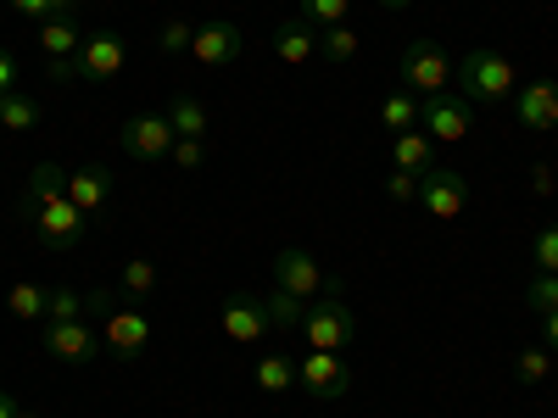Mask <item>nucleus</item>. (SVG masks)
I'll return each instance as SVG.
<instances>
[{
    "instance_id": "obj_1",
    "label": "nucleus",
    "mask_w": 558,
    "mask_h": 418,
    "mask_svg": "<svg viewBox=\"0 0 558 418\" xmlns=\"http://www.w3.org/2000/svg\"><path fill=\"white\" fill-rule=\"evenodd\" d=\"M458 96L463 101H481V107H502L508 96L520 89V73L514 62H508L502 51H492V45H475V51L458 57Z\"/></svg>"
},
{
    "instance_id": "obj_2",
    "label": "nucleus",
    "mask_w": 558,
    "mask_h": 418,
    "mask_svg": "<svg viewBox=\"0 0 558 418\" xmlns=\"http://www.w3.org/2000/svg\"><path fill=\"white\" fill-rule=\"evenodd\" d=\"M23 223L34 229V241L45 246V251H73V246H84V212L68 201V196H45V201H34V207H23Z\"/></svg>"
},
{
    "instance_id": "obj_3",
    "label": "nucleus",
    "mask_w": 558,
    "mask_h": 418,
    "mask_svg": "<svg viewBox=\"0 0 558 418\" xmlns=\"http://www.w3.org/2000/svg\"><path fill=\"white\" fill-rule=\"evenodd\" d=\"M458 78V62L441 51L436 39H413L408 51H402V89L418 101H430V96H447Z\"/></svg>"
},
{
    "instance_id": "obj_4",
    "label": "nucleus",
    "mask_w": 558,
    "mask_h": 418,
    "mask_svg": "<svg viewBox=\"0 0 558 418\" xmlns=\"http://www.w3.org/2000/svg\"><path fill=\"white\" fill-rule=\"evenodd\" d=\"M274 285H279V291H291V296H302V302L341 296V279H330V273L318 268V257L302 251V246H286V251L274 257Z\"/></svg>"
},
{
    "instance_id": "obj_5",
    "label": "nucleus",
    "mask_w": 558,
    "mask_h": 418,
    "mask_svg": "<svg viewBox=\"0 0 558 418\" xmlns=\"http://www.w3.org/2000/svg\"><path fill=\"white\" fill-rule=\"evenodd\" d=\"M302 335L313 352H347L357 341V312L330 296V302H307V318H302Z\"/></svg>"
},
{
    "instance_id": "obj_6",
    "label": "nucleus",
    "mask_w": 558,
    "mask_h": 418,
    "mask_svg": "<svg viewBox=\"0 0 558 418\" xmlns=\"http://www.w3.org/2000/svg\"><path fill=\"white\" fill-rule=\"evenodd\" d=\"M96 330H101V346H107V357H118V362H134L140 352H146L151 346V318L146 312H140L129 296L96 323Z\"/></svg>"
},
{
    "instance_id": "obj_7",
    "label": "nucleus",
    "mask_w": 558,
    "mask_h": 418,
    "mask_svg": "<svg viewBox=\"0 0 558 418\" xmlns=\"http://www.w3.org/2000/svg\"><path fill=\"white\" fill-rule=\"evenodd\" d=\"M123 67H129V45H123V34H112V28L84 34L78 57H73V84H107V78H118Z\"/></svg>"
},
{
    "instance_id": "obj_8",
    "label": "nucleus",
    "mask_w": 558,
    "mask_h": 418,
    "mask_svg": "<svg viewBox=\"0 0 558 418\" xmlns=\"http://www.w3.org/2000/svg\"><path fill=\"white\" fill-rule=\"evenodd\" d=\"M173 123H168V112H134L123 128H118V146H123V157H134V162H168V151H173Z\"/></svg>"
},
{
    "instance_id": "obj_9",
    "label": "nucleus",
    "mask_w": 558,
    "mask_h": 418,
    "mask_svg": "<svg viewBox=\"0 0 558 418\" xmlns=\"http://www.w3.org/2000/svg\"><path fill=\"white\" fill-rule=\"evenodd\" d=\"M45 352H51L57 362H68V368H84L107 346H101V330L89 318H68V323H45Z\"/></svg>"
},
{
    "instance_id": "obj_10",
    "label": "nucleus",
    "mask_w": 558,
    "mask_h": 418,
    "mask_svg": "<svg viewBox=\"0 0 558 418\" xmlns=\"http://www.w3.org/2000/svg\"><path fill=\"white\" fill-rule=\"evenodd\" d=\"M418 123H425V134L436 146H458V139H470V128H475V101H463L447 89V96H430L418 107Z\"/></svg>"
},
{
    "instance_id": "obj_11",
    "label": "nucleus",
    "mask_w": 558,
    "mask_h": 418,
    "mask_svg": "<svg viewBox=\"0 0 558 418\" xmlns=\"http://www.w3.org/2000/svg\"><path fill=\"white\" fill-rule=\"evenodd\" d=\"M418 207H425L430 218H441V223H452L463 207H470V184H463V173L458 168H425L418 173Z\"/></svg>"
},
{
    "instance_id": "obj_12",
    "label": "nucleus",
    "mask_w": 558,
    "mask_h": 418,
    "mask_svg": "<svg viewBox=\"0 0 558 418\" xmlns=\"http://www.w3.org/2000/svg\"><path fill=\"white\" fill-rule=\"evenodd\" d=\"M296 385H302L307 396H318V402H341V396L352 391V368H347L341 352H307V357L296 362Z\"/></svg>"
},
{
    "instance_id": "obj_13",
    "label": "nucleus",
    "mask_w": 558,
    "mask_h": 418,
    "mask_svg": "<svg viewBox=\"0 0 558 418\" xmlns=\"http://www.w3.org/2000/svg\"><path fill=\"white\" fill-rule=\"evenodd\" d=\"M241 51H246V34H241L235 23H223V17L202 23V28H196V39H191V62H196V67H207V73L235 67V62H241Z\"/></svg>"
},
{
    "instance_id": "obj_14",
    "label": "nucleus",
    "mask_w": 558,
    "mask_h": 418,
    "mask_svg": "<svg viewBox=\"0 0 558 418\" xmlns=\"http://www.w3.org/2000/svg\"><path fill=\"white\" fill-rule=\"evenodd\" d=\"M218 330L235 341V346H257V341H268L274 335V323H268V312H263V296H229L223 307H218Z\"/></svg>"
},
{
    "instance_id": "obj_15",
    "label": "nucleus",
    "mask_w": 558,
    "mask_h": 418,
    "mask_svg": "<svg viewBox=\"0 0 558 418\" xmlns=\"http://www.w3.org/2000/svg\"><path fill=\"white\" fill-rule=\"evenodd\" d=\"M514 118H520V128H531V134L558 128V78H531V84H520V89H514Z\"/></svg>"
},
{
    "instance_id": "obj_16",
    "label": "nucleus",
    "mask_w": 558,
    "mask_h": 418,
    "mask_svg": "<svg viewBox=\"0 0 558 418\" xmlns=\"http://www.w3.org/2000/svg\"><path fill=\"white\" fill-rule=\"evenodd\" d=\"M274 57L286 62V67H307L318 57V28L307 17H286L274 28Z\"/></svg>"
},
{
    "instance_id": "obj_17",
    "label": "nucleus",
    "mask_w": 558,
    "mask_h": 418,
    "mask_svg": "<svg viewBox=\"0 0 558 418\" xmlns=\"http://www.w3.org/2000/svg\"><path fill=\"white\" fill-rule=\"evenodd\" d=\"M68 201L89 218L112 201V173L107 168H68Z\"/></svg>"
},
{
    "instance_id": "obj_18",
    "label": "nucleus",
    "mask_w": 558,
    "mask_h": 418,
    "mask_svg": "<svg viewBox=\"0 0 558 418\" xmlns=\"http://www.w3.org/2000/svg\"><path fill=\"white\" fill-rule=\"evenodd\" d=\"M78 45H84V34H78L73 17L39 23V51H45V62H73V57H78Z\"/></svg>"
},
{
    "instance_id": "obj_19",
    "label": "nucleus",
    "mask_w": 558,
    "mask_h": 418,
    "mask_svg": "<svg viewBox=\"0 0 558 418\" xmlns=\"http://www.w3.org/2000/svg\"><path fill=\"white\" fill-rule=\"evenodd\" d=\"M391 157H397V168H408V173H425V168H436V139H430L425 128H408V134H397Z\"/></svg>"
},
{
    "instance_id": "obj_20",
    "label": "nucleus",
    "mask_w": 558,
    "mask_h": 418,
    "mask_svg": "<svg viewBox=\"0 0 558 418\" xmlns=\"http://www.w3.org/2000/svg\"><path fill=\"white\" fill-rule=\"evenodd\" d=\"M168 123H173L179 139H202L207 134V107L191 96V89H179V96L168 101Z\"/></svg>"
},
{
    "instance_id": "obj_21",
    "label": "nucleus",
    "mask_w": 558,
    "mask_h": 418,
    "mask_svg": "<svg viewBox=\"0 0 558 418\" xmlns=\"http://www.w3.org/2000/svg\"><path fill=\"white\" fill-rule=\"evenodd\" d=\"M45 196H68V168H57V162H34L28 168V184H23V201L17 207H34Z\"/></svg>"
},
{
    "instance_id": "obj_22",
    "label": "nucleus",
    "mask_w": 558,
    "mask_h": 418,
    "mask_svg": "<svg viewBox=\"0 0 558 418\" xmlns=\"http://www.w3.org/2000/svg\"><path fill=\"white\" fill-rule=\"evenodd\" d=\"M263 312H268V323H274V330H279V335H286V330H302V318H307V302H302V296H291V291H279V285H274V291L263 296Z\"/></svg>"
},
{
    "instance_id": "obj_23",
    "label": "nucleus",
    "mask_w": 558,
    "mask_h": 418,
    "mask_svg": "<svg viewBox=\"0 0 558 418\" xmlns=\"http://www.w3.org/2000/svg\"><path fill=\"white\" fill-rule=\"evenodd\" d=\"M45 118V107L34 96H23V89H12V96H0V128H12V134H28L34 123Z\"/></svg>"
},
{
    "instance_id": "obj_24",
    "label": "nucleus",
    "mask_w": 558,
    "mask_h": 418,
    "mask_svg": "<svg viewBox=\"0 0 558 418\" xmlns=\"http://www.w3.org/2000/svg\"><path fill=\"white\" fill-rule=\"evenodd\" d=\"M418 96H408V89H391V96L380 101V123L391 128V134H408V128H418Z\"/></svg>"
},
{
    "instance_id": "obj_25",
    "label": "nucleus",
    "mask_w": 558,
    "mask_h": 418,
    "mask_svg": "<svg viewBox=\"0 0 558 418\" xmlns=\"http://www.w3.org/2000/svg\"><path fill=\"white\" fill-rule=\"evenodd\" d=\"M45 296H51V285H34V279H12L7 312H12V318H45Z\"/></svg>"
},
{
    "instance_id": "obj_26",
    "label": "nucleus",
    "mask_w": 558,
    "mask_h": 418,
    "mask_svg": "<svg viewBox=\"0 0 558 418\" xmlns=\"http://www.w3.org/2000/svg\"><path fill=\"white\" fill-rule=\"evenodd\" d=\"M257 385H263V391H274V396H279V391H291V385H296V362H291L286 352L257 357Z\"/></svg>"
},
{
    "instance_id": "obj_27",
    "label": "nucleus",
    "mask_w": 558,
    "mask_h": 418,
    "mask_svg": "<svg viewBox=\"0 0 558 418\" xmlns=\"http://www.w3.org/2000/svg\"><path fill=\"white\" fill-rule=\"evenodd\" d=\"M318 51H324V62H352V57H357V34H352V23L318 28Z\"/></svg>"
},
{
    "instance_id": "obj_28",
    "label": "nucleus",
    "mask_w": 558,
    "mask_h": 418,
    "mask_svg": "<svg viewBox=\"0 0 558 418\" xmlns=\"http://www.w3.org/2000/svg\"><path fill=\"white\" fill-rule=\"evenodd\" d=\"M129 302H140V296H151L157 291V262H146V257H129L123 262V285H118Z\"/></svg>"
},
{
    "instance_id": "obj_29",
    "label": "nucleus",
    "mask_w": 558,
    "mask_h": 418,
    "mask_svg": "<svg viewBox=\"0 0 558 418\" xmlns=\"http://www.w3.org/2000/svg\"><path fill=\"white\" fill-rule=\"evenodd\" d=\"M347 12H352V0H296V17H307L313 28H336L347 23Z\"/></svg>"
},
{
    "instance_id": "obj_30",
    "label": "nucleus",
    "mask_w": 558,
    "mask_h": 418,
    "mask_svg": "<svg viewBox=\"0 0 558 418\" xmlns=\"http://www.w3.org/2000/svg\"><path fill=\"white\" fill-rule=\"evenodd\" d=\"M7 7L17 17H28V23H51V17H73L78 0H7Z\"/></svg>"
},
{
    "instance_id": "obj_31",
    "label": "nucleus",
    "mask_w": 558,
    "mask_h": 418,
    "mask_svg": "<svg viewBox=\"0 0 558 418\" xmlns=\"http://www.w3.org/2000/svg\"><path fill=\"white\" fill-rule=\"evenodd\" d=\"M514 374H520V385H542V380L553 374V352H547V346H525V352L514 357Z\"/></svg>"
},
{
    "instance_id": "obj_32",
    "label": "nucleus",
    "mask_w": 558,
    "mask_h": 418,
    "mask_svg": "<svg viewBox=\"0 0 558 418\" xmlns=\"http://www.w3.org/2000/svg\"><path fill=\"white\" fill-rule=\"evenodd\" d=\"M68 318H84V296L68 291V285H51V296H45V323H68Z\"/></svg>"
},
{
    "instance_id": "obj_33",
    "label": "nucleus",
    "mask_w": 558,
    "mask_h": 418,
    "mask_svg": "<svg viewBox=\"0 0 558 418\" xmlns=\"http://www.w3.org/2000/svg\"><path fill=\"white\" fill-rule=\"evenodd\" d=\"M525 302H531V312H536V318H542V312H553V307H558V273H542V268H536V279L525 285Z\"/></svg>"
},
{
    "instance_id": "obj_34",
    "label": "nucleus",
    "mask_w": 558,
    "mask_h": 418,
    "mask_svg": "<svg viewBox=\"0 0 558 418\" xmlns=\"http://www.w3.org/2000/svg\"><path fill=\"white\" fill-rule=\"evenodd\" d=\"M531 257H536V268H542V273H558V223H542V229H536Z\"/></svg>"
},
{
    "instance_id": "obj_35",
    "label": "nucleus",
    "mask_w": 558,
    "mask_h": 418,
    "mask_svg": "<svg viewBox=\"0 0 558 418\" xmlns=\"http://www.w3.org/2000/svg\"><path fill=\"white\" fill-rule=\"evenodd\" d=\"M191 39H196V28L184 23V17H168V23H162V34H157V45H162L168 57H179V51H191Z\"/></svg>"
},
{
    "instance_id": "obj_36",
    "label": "nucleus",
    "mask_w": 558,
    "mask_h": 418,
    "mask_svg": "<svg viewBox=\"0 0 558 418\" xmlns=\"http://www.w3.org/2000/svg\"><path fill=\"white\" fill-rule=\"evenodd\" d=\"M168 162H173V168H202V162H207V146H202V139H173Z\"/></svg>"
},
{
    "instance_id": "obj_37",
    "label": "nucleus",
    "mask_w": 558,
    "mask_h": 418,
    "mask_svg": "<svg viewBox=\"0 0 558 418\" xmlns=\"http://www.w3.org/2000/svg\"><path fill=\"white\" fill-rule=\"evenodd\" d=\"M386 196H391V201H418V173L397 168V173L386 179Z\"/></svg>"
},
{
    "instance_id": "obj_38",
    "label": "nucleus",
    "mask_w": 558,
    "mask_h": 418,
    "mask_svg": "<svg viewBox=\"0 0 558 418\" xmlns=\"http://www.w3.org/2000/svg\"><path fill=\"white\" fill-rule=\"evenodd\" d=\"M12 89H17V57L0 45V96H12Z\"/></svg>"
},
{
    "instance_id": "obj_39",
    "label": "nucleus",
    "mask_w": 558,
    "mask_h": 418,
    "mask_svg": "<svg viewBox=\"0 0 558 418\" xmlns=\"http://www.w3.org/2000/svg\"><path fill=\"white\" fill-rule=\"evenodd\" d=\"M542 346H547V352H558V307H553V312H542Z\"/></svg>"
},
{
    "instance_id": "obj_40",
    "label": "nucleus",
    "mask_w": 558,
    "mask_h": 418,
    "mask_svg": "<svg viewBox=\"0 0 558 418\" xmlns=\"http://www.w3.org/2000/svg\"><path fill=\"white\" fill-rule=\"evenodd\" d=\"M531 190H536V196H553V173H547V162H536V173H531Z\"/></svg>"
},
{
    "instance_id": "obj_41",
    "label": "nucleus",
    "mask_w": 558,
    "mask_h": 418,
    "mask_svg": "<svg viewBox=\"0 0 558 418\" xmlns=\"http://www.w3.org/2000/svg\"><path fill=\"white\" fill-rule=\"evenodd\" d=\"M17 413H23V407L12 402V391H0V418H17Z\"/></svg>"
},
{
    "instance_id": "obj_42",
    "label": "nucleus",
    "mask_w": 558,
    "mask_h": 418,
    "mask_svg": "<svg viewBox=\"0 0 558 418\" xmlns=\"http://www.w3.org/2000/svg\"><path fill=\"white\" fill-rule=\"evenodd\" d=\"M380 7H386V12H402V7H413V0H380Z\"/></svg>"
},
{
    "instance_id": "obj_43",
    "label": "nucleus",
    "mask_w": 558,
    "mask_h": 418,
    "mask_svg": "<svg viewBox=\"0 0 558 418\" xmlns=\"http://www.w3.org/2000/svg\"><path fill=\"white\" fill-rule=\"evenodd\" d=\"M17 418H39V413H17Z\"/></svg>"
}]
</instances>
